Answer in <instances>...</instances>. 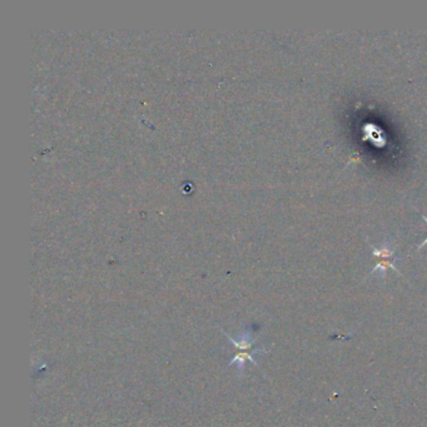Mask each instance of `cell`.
<instances>
[{
	"instance_id": "cell-3",
	"label": "cell",
	"mask_w": 427,
	"mask_h": 427,
	"mask_svg": "<svg viewBox=\"0 0 427 427\" xmlns=\"http://www.w3.org/2000/svg\"><path fill=\"white\" fill-rule=\"evenodd\" d=\"M421 217H422V220H424V221H425V223H426V225H427V217H426V216H425V214H422V216H421Z\"/></svg>"
},
{
	"instance_id": "cell-2",
	"label": "cell",
	"mask_w": 427,
	"mask_h": 427,
	"mask_svg": "<svg viewBox=\"0 0 427 427\" xmlns=\"http://www.w3.org/2000/svg\"><path fill=\"white\" fill-rule=\"evenodd\" d=\"M426 244H427V237H426V240H425V241H424V242H422V243H421V244H420V245H419V247H417V249H419V251H420V249H421V248H422V247H424V245H426Z\"/></svg>"
},
{
	"instance_id": "cell-1",
	"label": "cell",
	"mask_w": 427,
	"mask_h": 427,
	"mask_svg": "<svg viewBox=\"0 0 427 427\" xmlns=\"http://www.w3.org/2000/svg\"><path fill=\"white\" fill-rule=\"evenodd\" d=\"M388 268L393 269V271L397 272V273L400 274V271H398L397 267L395 265V257L393 258H378L377 263H376V265L373 267V269L371 271V273L369 274L378 273V272H380L382 276H385V274H386V271Z\"/></svg>"
}]
</instances>
